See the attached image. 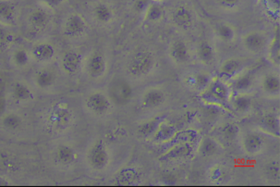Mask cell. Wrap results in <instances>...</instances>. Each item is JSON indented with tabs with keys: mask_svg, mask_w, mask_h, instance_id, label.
Segmentation results:
<instances>
[{
	"mask_svg": "<svg viewBox=\"0 0 280 187\" xmlns=\"http://www.w3.org/2000/svg\"><path fill=\"white\" fill-rule=\"evenodd\" d=\"M156 65V58L149 50H140L131 55L126 65L127 72L133 78L146 77L153 72Z\"/></svg>",
	"mask_w": 280,
	"mask_h": 187,
	"instance_id": "1",
	"label": "cell"
},
{
	"mask_svg": "<svg viewBox=\"0 0 280 187\" xmlns=\"http://www.w3.org/2000/svg\"><path fill=\"white\" fill-rule=\"evenodd\" d=\"M107 96L114 105L124 106L131 102L133 98V88L124 78H115L110 82Z\"/></svg>",
	"mask_w": 280,
	"mask_h": 187,
	"instance_id": "2",
	"label": "cell"
},
{
	"mask_svg": "<svg viewBox=\"0 0 280 187\" xmlns=\"http://www.w3.org/2000/svg\"><path fill=\"white\" fill-rule=\"evenodd\" d=\"M202 96L204 98L211 102L227 103L231 100V86L218 78L214 81L211 80L206 90L202 92Z\"/></svg>",
	"mask_w": 280,
	"mask_h": 187,
	"instance_id": "3",
	"label": "cell"
},
{
	"mask_svg": "<svg viewBox=\"0 0 280 187\" xmlns=\"http://www.w3.org/2000/svg\"><path fill=\"white\" fill-rule=\"evenodd\" d=\"M88 76L92 79H100L104 77L107 70V60L106 56L99 51H94L88 56L83 66Z\"/></svg>",
	"mask_w": 280,
	"mask_h": 187,
	"instance_id": "4",
	"label": "cell"
},
{
	"mask_svg": "<svg viewBox=\"0 0 280 187\" xmlns=\"http://www.w3.org/2000/svg\"><path fill=\"white\" fill-rule=\"evenodd\" d=\"M242 46L250 54L259 55L268 50V39L262 32H249L242 38Z\"/></svg>",
	"mask_w": 280,
	"mask_h": 187,
	"instance_id": "5",
	"label": "cell"
},
{
	"mask_svg": "<svg viewBox=\"0 0 280 187\" xmlns=\"http://www.w3.org/2000/svg\"><path fill=\"white\" fill-rule=\"evenodd\" d=\"M245 64L239 58H228L218 68V79L223 82H231L244 72Z\"/></svg>",
	"mask_w": 280,
	"mask_h": 187,
	"instance_id": "6",
	"label": "cell"
},
{
	"mask_svg": "<svg viewBox=\"0 0 280 187\" xmlns=\"http://www.w3.org/2000/svg\"><path fill=\"white\" fill-rule=\"evenodd\" d=\"M85 105L91 112L96 115H103L110 108L111 101L107 94L96 91L88 94Z\"/></svg>",
	"mask_w": 280,
	"mask_h": 187,
	"instance_id": "7",
	"label": "cell"
},
{
	"mask_svg": "<svg viewBox=\"0 0 280 187\" xmlns=\"http://www.w3.org/2000/svg\"><path fill=\"white\" fill-rule=\"evenodd\" d=\"M210 76L205 72L195 70L187 74L183 78V84L189 90L202 93L210 84Z\"/></svg>",
	"mask_w": 280,
	"mask_h": 187,
	"instance_id": "8",
	"label": "cell"
},
{
	"mask_svg": "<svg viewBox=\"0 0 280 187\" xmlns=\"http://www.w3.org/2000/svg\"><path fill=\"white\" fill-rule=\"evenodd\" d=\"M168 56L176 65L186 64L191 58L188 44L182 40H175L168 48Z\"/></svg>",
	"mask_w": 280,
	"mask_h": 187,
	"instance_id": "9",
	"label": "cell"
},
{
	"mask_svg": "<svg viewBox=\"0 0 280 187\" xmlns=\"http://www.w3.org/2000/svg\"><path fill=\"white\" fill-rule=\"evenodd\" d=\"M88 158L92 167L95 170H103L106 168L109 160V155L105 144L102 143L101 141L94 144L90 150Z\"/></svg>",
	"mask_w": 280,
	"mask_h": 187,
	"instance_id": "10",
	"label": "cell"
},
{
	"mask_svg": "<svg viewBox=\"0 0 280 187\" xmlns=\"http://www.w3.org/2000/svg\"><path fill=\"white\" fill-rule=\"evenodd\" d=\"M83 66V60L80 53L70 50L61 58V68L69 75L77 74Z\"/></svg>",
	"mask_w": 280,
	"mask_h": 187,
	"instance_id": "11",
	"label": "cell"
},
{
	"mask_svg": "<svg viewBox=\"0 0 280 187\" xmlns=\"http://www.w3.org/2000/svg\"><path fill=\"white\" fill-rule=\"evenodd\" d=\"M86 30L85 20L79 14H71L66 20L64 24V32L70 38H79Z\"/></svg>",
	"mask_w": 280,
	"mask_h": 187,
	"instance_id": "12",
	"label": "cell"
},
{
	"mask_svg": "<svg viewBox=\"0 0 280 187\" xmlns=\"http://www.w3.org/2000/svg\"><path fill=\"white\" fill-rule=\"evenodd\" d=\"M166 101V94L159 88H149L141 96V105L145 108H156Z\"/></svg>",
	"mask_w": 280,
	"mask_h": 187,
	"instance_id": "13",
	"label": "cell"
},
{
	"mask_svg": "<svg viewBox=\"0 0 280 187\" xmlns=\"http://www.w3.org/2000/svg\"><path fill=\"white\" fill-rule=\"evenodd\" d=\"M231 82V88L233 91L238 94H246L254 88L256 78L253 72H243Z\"/></svg>",
	"mask_w": 280,
	"mask_h": 187,
	"instance_id": "14",
	"label": "cell"
},
{
	"mask_svg": "<svg viewBox=\"0 0 280 187\" xmlns=\"http://www.w3.org/2000/svg\"><path fill=\"white\" fill-rule=\"evenodd\" d=\"M262 91L269 96H276L280 94V76L275 72H268L262 77L260 81Z\"/></svg>",
	"mask_w": 280,
	"mask_h": 187,
	"instance_id": "15",
	"label": "cell"
},
{
	"mask_svg": "<svg viewBox=\"0 0 280 187\" xmlns=\"http://www.w3.org/2000/svg\"><path fill=\"white\" fill-rule=\"evenodd\" d=\"M172 20L178 28L187 30L193 25V14L187 6H177L172 14Z\"/></svg>",
	"mask_w": 280,
	"mask_h": 187,
	"instance_id": "16",
	"label": "cell"
},
{
	"mask_svg": "<svg viewBox=\"0 0 280 187\" xmlns=\"http://www.w3.org/2000/svg\"><path fill=\"white\" fill-rule=\"evenodd\" d=\"M31 56L39 62H47L54 58L56 50L50 43H39L31 50Z\"/></svg>",
	"mask_w": 280,
	"mask_h": 187,
	"instance_id": "17",
	"label": "cell"
},
{
	"mask_svg": "<svg viewBox=\"0 0 280 187\" xmlns=\"http://www.w3.org/2000/svg\"><path fill=\"white\" fill-rule=\"evenodd\" d=\"M196 56L201 63L204 65H212L217 58V52L214 46L208 41H202L197 46Z\"/></svg>",
	"mask_w": 280,
	"mask_h": 187,
	"instance_id": "18",
	"label": "cell"
},
{
	"mask_svg": "<svg viewBox=\"0 0 280 187\" xmlns=\"http://www.w3.org/2000/svg\"><path fill=\"white\" fill-rule=\"evenodd\" d=\"M17 19V8L10 0H0V24L12 25Z\"/></svg>",
	"mask_w": 280,
	"mask_h": 187,
	"instance_id": "19",
	"label": "cell"
},
{
	"mask_svg": "<svg viewBox=\"0 0 280 187\" xmlns=\"http://www.w3.org/2000/svg\"><path fill=\"white\" fill-rule=\"evenodd\" d=\"M242 143L246 153L250 155H255L263 150L264 139L260 134L256 132H249L243 136Z\"/></svg>",
	"mask_w": 280,
	"mask_h": 187,
	"instance_id": "20",
	"label": "cell"
},
{
	"mask_svg": "<svg viewBox=\"0 0 280 187\" xmlns=\"http://www.w3.org/2000/svg\"><path fill=\"white\" fill-rule=\"evenodd\" d=\"M29 22L35 30H43L49 22V14L42 8L33 10L29 16Z\"/></svg>",
	"mask_w": 280,
	"mask_h": 187,
	"instance_id": "21",
	"label": "cell"
},
{
	"mask_svg": "<svg viewBox=\"0 0 280 187\" xmlns=\"http://www.w3.org/2000/svg\"><path fill=\"white\" fill-rule=\"evenodd\" d=\"M34 82L40 89H48L54 86L56 82V74L49 69L40 70L34 76Z\"/></svg>",
	"mask_w": 280,
	"mask_h": 187,
	"instance_id": "22",
	"label": "cell"
},
{
	"mask_svg": "<svg viewBox=\"0 0 280 187\" xmlns=\"http://www.w3.org/2000/svg\"><path fill=\"white\" fill-rule=\"evenodd\" d=\"M70 114L69 110L63 108H56L50 113L49 120L55 128L60 129L69 124Z\"/></svg>",
	"mask_w": 280,
	"mask_h": 187,
	"instance_id": "23",
	"label": "cell"
},
{
	"mask_svg": "<svg viewBox=\"0 0 280 187\" xmlns=\"http://www.w3.org/2000/svg\"><path fill=\"white\" fill-rule=\"evenodd\" d=\"M209 179L213 184H222L230 180L231 174L229 170L222 165H216L209 170Z\"/></svg>",
	"mask_w": 280,
	"mask_h": 187,
	"instance_id": "24",
	"label": "cell"
},
{
	"mask_svg": "<svg viewBox=\"0 0 280 187\" xmlns=\"http://www.w3.org/2000/svg\"><path fill=\"white\" fill-rule=\"evenodd\" d=\"M231 106L236 112H248L252 106V100L246 94H238L231 101Z\"/></svg>",
	"mask_w": 280,
	"mask_h": 187,
	"instance_id": "25",
	"label": "cell"
},
{
	"mask_svg": "<svg viewBox=\"0 0 280 187\" xmlns=\"http://www.w3.org/2000/svg\"><path fill=\"white\" fill-rule=\"evenodd\" d=\"M216 34L218 39L224 43H232L236 38L234 28L229 24L218 25L216 29Z\"/></svg>",
	"mask_w": 280,
	"mask_h": 187,
	"instance_id": "26",
	"label": "cell"
},
{
	"mask_svg": "<svg viewBox=\"0 0 280 187\" xmlns=\"http://www.w3.org/2000/svg\"><path fill=\"white\" fill-rule=\"evenodd\" d=\"M13 98L18 101H26L32 98L33 94L31 89L22 82H16L12 89Z\"/></svg>",
	"mask_w": 280,
	"mask_h": 187,
	"instance_id": "27",
	"label": "cell"
},
{
	"mask_svg": "<svg viewBox=\"0 0 280 187\" xmlns=\"http://www.w3.org/2000/svg\"><path fill=\"white\" fill-rule=\"evenodd\" d=\"M95 20L100 24H107L112 19V12L105 4H98L93 10Z\"/></svg>",
	"mask_w": 280,
	"mask_h": 187,
	"instance_id": "28",
	"label": "cell"
},
{
	"mask_svg": "<svg viewBox=\"0 0 280 187\" xmlns=\"http://www.w3.org/2000/svg\"><path fill=\"white\" fill-rule=\"evenodd\" d=\"M218 144L210 138H205L200 146V154L204 158H210L218 152Z\"/></svg>",
	"mask_w": 280,
	"mask_h": 187,
	"instance_id": "29",
	"label": "cell"
},
{
	"mask_svg": "<svg viewBox=\"0 0 280 187\" xmlns=\"http://www.w3.org/2000/svg\"><path fill=\"white\" fill-rule=\"evenodd\" d=\"M191 152H192V148L187 144H183L174 146L173 150H170L166 156L169 160H178L189 156Z\"/></svg>",
	"mask_w": 280,
	"mask_h": 187,
	"instance_id": "30",
	"label": "cell"
},
{
	"mask_svg": "<svg viewBox=\"0 0 280 187\" xmlns=\"http://www.w3.org/2000/svg\"><path fill=\"white\" fill-rule=\"evenodd\" d=\"M175 134L174 127L169 125H162L158 126L156 132L153 134L155 141L157 142H164L172 138Z\"/></svg>",
	"mask_w": 280,
	"mask_h": 187,
	"instance_id": "31",
	"label": "cell"
},
{
	"mask_svg": "<svg viewBox=\"0 0 280 187\" xmlns=\"http://www.w3.org/2000/svg\"><path fill=\"white\" fill-rule=\"evenodd\" d=\"M74 152L68 146H60L56 151V158L62 164H69L74 160Z\"/></svg>",
	"mask_w": 280,
	"mask_h": 187,
	"instance_id": "32",
	"label": "cell"
},
{
	"mask_svg": "<svg viewBox=\"0 0 280 187\" xmlns=\"http://www.w3.org/2000/svg\"><path fill=\"white\" fill-rule=\"evenodd\" d=\"M30 62V54L22 48H19L14 51L12 55V62L16 67L22 68L25 67Z\"/></svg>",
	"mask_w": 280,
	"mask_h": 187,
	"instance_id": "33",
	"label": "cell"
},
{
	"mask_svg": "<svg viewBox=\"0 0 280 187\" xmlns=\"http://www.w3.org/2000/svg\"><path fill=\"white\" fill-rule=\"evenodd\" d=\"M160 125L158 120H153L150 122H146L142 125H140L138 132L140 136H142L143 138H147L150 136H153L156 132L158 126Z\"/></svg>",
	"mask_w": 280,
	"mask_h": 187,
	"instance_id": "34",
	"label": "cell"
},
{
	"mask_svg": "<svg viewBox=\"0 0 280 187\" xmlns=\"http://www.w3.org/2000/svg\"><path fill=\"white\" fill-rule=\"evenodd\" d=\"M239 132H240V129L236 124H227L222 127L221 134H222V138H224L226 141L233 142L238 138Z\"/></svg>",
	"mask_w": 280,
	"mask_h": 187,
	"instance_id": "35",
	"label": "cell"
},
{
	"mask_svg": "<svg viewBox=\"0 0 280 187\" xmlns=\"http://www.w3.org/2000/svg\"><path fill=\"white\" fill-rule=\"evenodd\" d=\"M145 10H146V19L148 20L149 22H157L162 17V8H161V6L156 5V4L148 5Z\"/></svg>",
	"mask_w": 280,
	"mask_h": 187,
	"instance_id": "36",
	"label": "cell"
},
{
	"mask_svg": "<svg viewBox=\"0 0 280 187\" xmlns=\"http://www.w3.org/2000/svg\"><path fill=\"white\" fill-rule=\"evenodd\" d=\"M3 124L10 130H15L20 125V118L15 114H9L4 118Z\"/></svg>",
	"mask_w": 280,
	"mask_h": 187,
	"instance_id": "37",
	"label": "cell"
},
{
	"mask_svg": "<svg viewBox=\"0 0 280 187\" xmlns=\"http://www.w3.org/2000/svg\"><path fill=\"white\" fill-rule=\"evenodd\" d=\"M11 40L12 36L4 28V25L0 24V46H6L11 42Z\"/></svg>",
	"mask_w": 280,
	"mask_h": 187,
	"instance_id": "38",
	"label": "cell"
},
{
	"mask_svg": "<svg viewBox=\"0 0 280 187\" xmlns=\"http://www.w3.org/2000/svg\"><path fill=\"white\" fill-rule=\"evenodd\" d=\"M264 124L270 130H277L279 128V122L274 115H268L264 118Z\"/></svg>",
	"mask_w": 280,
	"mask_h": 187,
	"instance_id": "39",
	"label": "cell"
},
{
	"mask_svg": "<svg viewBox=\"0 0 280 187\" xmlns=\"http://www.w3.org/2000/svg\"><path fill=\"white\" fill-rule=\"evenodd\" d=\"M220 5L227 8H232L239 5L241 0H218Z\"/></svg>",
	"mask_w": 280,
	"mask_h": 187,
	"instance_id": "40",
	"label": "cell"
},
{
	"mask_svg": "<svg viewBox=\"0 0 280 187\" xmlns=\"http://www.w3.org/2000/svg\"><path fill=\"white\" fill-rule=\"evenodd\" d=\"M148 1L147 0H136L134 3V8L137 12H143L144 10L147 8L148 6Z\"/></svg>",
	"mask_w": 280,
	"mask_h": 187,
	"instance_id": "41",
	"label": "cell"
},
{
	"mask_svg": "<svg viewBox=\"0 0 280 187\" xmlns=\"http://www.w3.org/2000/svg\"><path fill=\"white\" fill-rule=\"evenodd\" d=\"M44 6L48 8H55L62 3L63 0H41Z\"/></svg>",
	"mask_w": 280,
	"mask_h": 187,
	"instance_id": "42",
	"label": "cell"
}]
</instances>
